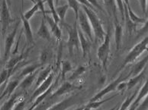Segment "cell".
I'll use <instances>...</instances> for the list:
<instances>
[{"label":"cell","instance_id":"6da1fadb","mask_svg":"<svg viewBox=\"0 0 148 110\" xmlns=\"http://www.w3.org/2000/svg\"><path fill=\"white\" fill-rule=\"evenodd\" d=\"M83 9L85 11V12L86 13L87 16L89 18L95 39L97 40L103 41L105 37H106V32L104 30L102 22L97 16V15L95 14V12L92 9L86 6L83 5Z\"/></svg>","mask_w":148,"mask_h":110},{"label":"cell","instance_id":"7a4b0ae2","mask_svg":"<svg viewBox=\"0 0 148 110\" xmlns=\"http://www.w3.org/2000/svg\"><path fill=\"white\" fill-rule=\"evenodd\" d=\"M148 47V35L144 39L142 40L138 44H136L134 47L132 48L130 53L127 54L126 58L123 61L122 65L121 66V70L125 68V66L130 63H132L135 61L140 55H141L142 53H144V51L147 49Z\"/></svg>","mask_w":148,"mask_h":110},{"label":"cell","instance_id":"3957f363","mask_svg":"<svg viewBox=\"0 0 148 110\" xmlns=\"http://www.w3.org/2000/svg\"><path fill=\"white\" fill-rule=\"evenodd\" d=\"M110 42H111V28H108L106 32V37L102 41V43L100 45L97 51V56L99 58L105 70H107L108 57L110 53Z\"/></svg>","mask_w":148,"mask_h":110},{"label":"cell","instance_id":"277c9868","mask_svg":"<svg viewBox=\"0 0 148 110\" xmlns=\"http://www.w3.org/2000/svg\"><path fill=\"white\" fill-rule=\"evenodd\" d=\"M9 4L6 0L1 1V13H0V24H1V34L2 36H5L8 28L11 23H12L14 20L12 18L10 15V11L9 9Z\"/></svg>","mask_w":148,"mask_h":110},{"label":"cell","instance_id":"5b68a950","mask_svg":"<svg viewBox=\"0 0 148 110\" xmlns=\"http://www.w3.org/2000/svg\"><path fill=\"white\" fill-rule=\"evenodd\" d=\"M66 30H67L68 33L67 47L70 55H73L74 48H76L77 49H79V46H80L78 28L76 26V21H75L73 27L66 26Z\"/></svg>","mask_w":148,"mask_h":110},{"label":"cell","instance_id":"8992f818","mask_svg":"<svg viewBox=\"0 0 148 110\" xmlns=\"http://www.w3.org/2000/svg\"><path fill=\"white\" fill-rule=\"evenodd\" d=\"M78 23L79 28L81 30H83L86 36L91 41H93V37H94V33H93L91 23L89 20V18L87 16L86 13L85 12V11L83 9L80 10L79 11V15H78Z\"/></svg>","mask_w":148,"mask_h":110},{"label":"cell","instance_id":"52a82bcc","mask_svg":"<svg viewBox=\"0 0 148 110\" xmlns=\"http://www.w3.org/2000/svg\"><path fill=\"white\" fill-rule=\"evenodd\" d=\"M124 81V78H123V74H121L120 76L116 79L114 80V81H112V83H110L106 87H105L103 90L99 92V93L96 94L95 96H94L91 100H90V102H95L98 101V100H102L104 96H106L107 93H110L112 91H114L117 89V87L119 86V84L121 82Z\"/></svg>","mask_w":148,"mask_h":110},{"label":"cell","instance_id":"ba28073f","mask_svg":"<svg viewBox=\"0 0 148 110\" xmlns=\"http://www.w3.org/2000/svg\"><path fill=\"white\" fill-rule=\"evenodd\" d=\"M19 23H20V22L18 21L17 23H16V24H15V28L13 29L12 31L11 32L10 34H8V36L5 37L4 48V61H7V59H9V54H10L11 53V50H12L13 44H14V43H15V36H16V34H17Z\"/></svg>","mask_w":148,"mask_h":110},{"label":"cell","instance_id":"9c48e42d","mask_svg":"<svg viewBox=\"0 0 148 110\" xmlns=\"http://www.w3.org/2000/svg\"><path fill=\"white\" fill-rule=\"evenodd\" d=\"M79 101V97L77 95L70 96L69 97L66 98L65 100H62L58 103L55 104L54 106H51V108L47 110H66L70 107L73 106V105Z\"/></svg>","mask_w":148,"mask_h":110},{"label":"cell","instance_id":"30bf717a","mask_svg":"<svg viewBox=\"0 0 148 110\" xmlns=\"http://www.w3.org/2000/svg\"><path fill=\"white\" fill-rule=\"evenodd\" d=\"M53 73H51V74H50V76H49L48 78H47L40 85V86H38V88L34 91V93H33V95H32V97H31V101H32L34 99H37L39 96L41 95L42 93H45V91L47 90L51 87L52 83H53Z\"/></svg>","mask_w":148,"mask_h":110},{"label":"cell","instance_id":"8fae6325","mask_svg":"<svg viewBox=\"0 0 148 110\" xmlns=\"http://www.w3.org/2000/svg\"><path fill=\"white\" fill-rule=\"evenodd\" d=\"M44 18H45V19L46 20L47 22L48 23L49 26H50V28H51V33L53 34V36H55V38L60 41V40H61L62 31L61 30H60V28L58 27V24L56 23L53 18L49 17L47 15L46 17H45Z\"/></svg>","mask_w":148,"mask_h":110},{"label":"cell","instance_id":"7c38bea8","mask_svg":"<svg viewBox=\"0 0 148 110\" xmlns=\"http://www.w3.org/2000/svg\"><path fill=\"white\" fill-rule=\"evenodd\" d=\"M78 32L80 47L82 48V52H83V58H85L86 56L87 53L89 52V49L91 47V43L89 42V40L85 36V34L79 28H78Z\"/></svg>","mask_w":148,"mask_h":110},{"label":"cell","instance_id":"4fadbf2b","mask_svg":"<svg viewBox=\"0 0 148 110\" xmlns=\"http://www.w3.org/2000/svg\"><path fill=\"white\" fill-rule=\"evenodd\" d=\"M21 18L22 22H23V29L25 34L26 40L30 44H32V43H34V37H33V34H32V28L30 25L29 21L24 17V14L22 12H21Z\"/></svg>","mask_w":148,"mask_h":110},{"label":"cell","instance_id":"5bb4252c","mask_svg":"<svg viewBox=\"0 0 148 110\" xmlns=\"http://www.w3.org/2000/svg\"><path fill=\"white\" fill-rule=\"evenodd\" d=\"M74 89V86L70 84V82H64L63 84L60 86L59 89L57 90V91H55L54 93L51 95V99H54V98H57L60 97V96H63L66 93H69L70 91H72Z\"/></svg>","mask_w":148,"mask_h":110},{"label":"cell","instance_id":"9a60e30c","mask_svg":"<svg viewBox=\"0 0 148 110\" xmlns=\"http://www.w3.org/2000/svg\"><path fill=\"white\" fill-rule=\"evenodd\" d=\"M123 29L122 26L121 25L119 21H114V41H115V47L116 52L120 49L121 44V39H122Z\"/></svg>","mask_w":148,"mask_h":110},{"label":"cell","instance_id":"2e32d148","mask_svg":"<svg viewBox=\"0 0 148 110\" xmlns=\"http://www.w3.org/2000/svg\"><path fill=\"white\" fill-rule=\"evenodd\" d=\"M37 34H38V36L44 40H47V41L51 40V31L47 28V26L46 25V22H45V19L44 18L41 20V23H40V25L39 27V29H38Z\"/></svg>","mask_w":148,"mask_h":110},{"label":"cell","instance_id":"e0dca14e","mask_svg":"<svg viewBox=\"0 0 148 110\" xmlns=\"http://www.w3.org/2000/svg\"><path fill=\"white\" fill-rule=\"evenodd\" d=\"M125 27H126V30H127V33L128 34L129 36H131L134 34V32L136 30V28H137V24L135 23H134L133 21H131V18L128 15V11H127V5L125 4Z\"/></svg>","mask_w":148,"mask_h":110},{"label":"cell","instance_id":"ac0fdd59","mask_svg":"<svg viewBox=\"0 0 148 110\" xmlns=\"http://www.w3.org/2000/svg\"><path fill=\"white\" fill-rule=\"evenodd\" d=\"M104 4L106 6L108 15L110 17H113L114 18V21H118L116 13V3L115 0H103Z\"/></svg>","mask_w":148,"mask_h":110},{"label":"cell","instance_id":"d6986e66","mask_svg":"<svg viewBox=\"0 0 148 110\" xmlns=\"http://www.w3.org/2000/svg\"><path fill=\"white\" fill-rule=\"evenodd\" d=\"M19 83H20L19 80H11L10 82L8 83L5 89L3 91V93H1V99H2L5 97L9 98V97L12 95L14 90L17 88V87L19 85Z\"/></svg>","mask_w":148,"mask_h":110},{"label":"cell","instance_id":"ffe728a7","mask_svg":"<svg viewBox=\"0 0 148 110\" xmlns=\"http://www.w3.org/2000/svg\"><path fill=\"white\" fill-rule=\"evenodd\" d=\"M28 51L26 53H23V54H21V55H18V56H16V57H14V58H12V59H11L8 61V63H7V65H6V68L10 71L11 73H12V72H13V71H14L15 68L18 65L19 62H20V61H21V60L23 59L25 57L26 55L28 54Z\"/></svg>","mask_w":148,"mask_h":110},{"label":"cell","instance_id":"44dd1931","mask_svg":"<svg viewBox=\"0 0 148 110\" xmlns=\"http://www.w3.org/2000/svg\"><path fill=\"white\" fill-rule=\"evenodd\" d=\"M148 62V55L146 57H144L142 60L136 63L133 67V70H132V75L134 77L137 76L139 74H140L144 69H145V66Z\"/></svg>","mask_w":148,"mask_h":110},{"label":"cell","instance_id":"7402d4cb","mask_svg":"<svg viewBox=\"0 0 148 110\" xmlns=\"http://www.w3.org/2000/svg\"><path fill=\"white\" fill-rule=\"evenodd\" d=\"M52 68H51V66H47L46 68H45L44 70L41 71L40 72V74H39V76L37 78L36 80V86H40L41 84H42L45 80H46L49 76H50V74L52 73Z\"/></svg>","mask_w":148,"mask_h":110},{"label":"cell","instance_id":"603a6c76","mask_svg":"<svg viewBox=\"0 0 148 110\" xmlns=\"http://www.w3.org/2000/svg\"><path fill=\"white\" fill-rule=\"evenodd\" d=\"M55 84H56V83H54L53 85H51V87H50V88H49L47 90L45 91V93H42L41 95L39 96V97H38L37 99H35V101H34V103H33V105L32 106V107H31L32 109H34L36 108L37 106H38L39 104L41 103H42V102L44 101L45 99H46V97H48V96L51 94V92L53 91V87H54V85H55Z\"/></svg>","mask_w":148,"mask_h":110},{"label":"cell","instance_id":"cb8c5ba5","mask_svg":"<svg viewBox=\"0 0 148 110\" xmlns=\"http://www.w3.org/2000/svg\"><path fill=\"white\" fill-rule=\"evenodd\" d=\"M37 76V73L36 72H34L31 74H28V76H26L25 78L22 82L20 84V87H21L22 90H25L28 87H30L32 86V84L34 82V80L35 79Z\"/></svg>","mask_w":148,"mask_h":110},{"label":"cell","instance_id":"d4e9b609","mask_svg":"<svg viewBox=\"0 0 148 110\" xmlns=\"http://www.w3.org/2000/svg\"><path fill=\"white\" fill-rule=\"evenodd\" d=\"M18 93H13L9 100H7L4 103V105L1 107V110H12L18 99Z\"/></svg>","mask_w":148,"mask_h":110},{"label":"cell","instance_id":"484cf974","mask_svg":"<svg viewBox=\"0 0 148 110\" xmlns=\"http://www.w3.org/2000/svg\"><path fill=\"white\" fill-rule=\"evenodd\" d=\"M145 70H146V68H145L140 74H139L138 75H137V76L133 77L132 78H131L128 80V82L127 83V90H131V88H133L137 84H138V83L142 80V78H143L144 77V75H145Z\"/></svg>","mask_w":148,"mask_h":110},{"label":"cell","instance_id":"4316f807","mask_svg":"<svg viewBox=\"0 0 148 110\" xmlns=\"http://www.w3.org/2000/svg\"><path fill=\"white\" fill-rule=\"evenodd\" d=\"M41 65H43L42 64H34V65H28L22 70L19 78L26 77L28 76V74H32V73H34V72H35V71H36L38 68H40Z\"/></svg>","mask_w":148,"mask_h":110},{"label":"cell","instance_id":"83f0119b","mask_svg":"<svg viewBox=\"0 0 148 110\" xmlns=\"http://www.w3.org/2000/svg\"><path fill=\"white\" fill-rule=\"evenodd\" d=\"M127 11H128V15H129V17L131 18V20L133 21L134 23H135L136 24H144L147 21V20L145 18H140L139 16H138L137 15H135V13L134 12L133 10L131 9V6L130 5H127Z\"/></svg>","mask_w":148,"mask_h":110},{"label":"cell","instance_id":"f1b7e54d","mask_svg":"<svg viewBox=\"0 0 148 110\" xmlns=\"http://www.w3.org/2000/svg\"><path fill=\"white\" fill-rule=\"evenodd\" d=\"M137 94H138V90H136L135 92H134L132 95L128 97L124 101V103H122V105H121V106L120 107L119 110H127V109L129 108L131 104L133 103V102L134 101V100L136 99V97H137Z\"/></svg>","mask_w":148,"mask_h":110},{"label":"cell","instance_id":"f546056e","mask_svg":"<svg viewBox=\"0 0 148 110\" xmlns=\"http://www.w3.org/2000/svg\"><path fill=\"white\" fill-rule=\"evenodd\" d=\"M148 94V78L147 80H146V82L144 84V86L141 87V89L140 90L139 93H138V95L137 96V97L134 100V102H136L137 103L139 104L140 100L144 97H146L147 95Z\"/></svg>","mask_w":148,"mask_h":110},{"label":"cell","instance_id":"4dcf8cb0","mask_svg":"<svg viewBox=\"0 0 148 110\" xmlns=\"http://www.w3.org/2000/svg\"><path fill=\"white\" fill-rule=\"evenodd\" d=\"M70 6L69 5L66 4L64 5H61V6H57L56 8V11H57V13L58 16H59L60 19V21H64L66 17V12H67L68 9H69Z\"/></svg>","mask_w":148,"mask_h":110},{"label":"cell","instance_id":"1f68e13d","mask_svg":"<svg viewBox=\"0 0 148 110\" xmlns=\"http://www.w3.org/2000/svg\"><path fill=\"white\" fill-rule=\"evenodd\" d=\"M46 2H47L48 4V6L50 8V12L51 13L52 15V18H53V20L55 21L56 23H59L60 21V19L59 16L57 15V11H56V8L54 7V2H53V0H46Z\"/></svg>","mask_w":148,"mask_h":110},{"label":"cell","instance_id":"d6a6232c","mask_svg":"<svg viewBox=\"0 0 148 110\" xmlns=\"http://www.w3.org/2000/svg\"><path fill=\"white\" fill-rule=\"evenodd\" d=\"M68 5L70 8L73 9L75 14V19L77 21L78 20V15H79V2L77 0H67Z\"/></svg>","mask_w":148,"mask_h":110},{"label":"cell","instance_id":"836d02e7","mask_svg":"<svg viewBox=\"0 0 148 110\" xmlns=\"http://www.w3.org/2000/svg\"><path fill=\"white\" fill-rule=\"evenodd\" d=\"M72 70V65L69 61H64L62 62V68H61V74L63 80H65L66 73Z\"/></svg>","mask_w":148,"mask_h":110},{"label":"cell","instance_id":"e575fe53","mask_svg":"<svg viewBox=\"0 0 148 110\" xmlns=\"http://www.w3.org/2000/svg\"><path fill=\"white\" fill-rule=\"evenodd\" d=\"M39 10H40V8H39L38 5L36 3V4H34V5L32 6V9H29V10L27 11H25V12L24 13V17L27 20L30 21L31 18L34 16V14H35V13Z\"/></svg>","mask_w":148,"mask_h":110},{"label":"cell","instance_id":"d590c367","mask_svg":"<svg viewBox=\"0 0 148 110\" xmlns=\"http://www.w3.org/2000/svg\"><path fill=\"white\" fill-rule=\"evenodd\" d=\"M112 97L108 98V99H106V100H98V101L95 102H89V103L87 104L86 106L88 108L91 109H97L99 108V106H101L103 103H105L106 102L109 101L110 100H112Z\"/></svg>","mask_w":148,"mask_h":110},{"label":"cell","instance_id":"8d00e7d4","mask_svg":"<svg viewBox=\"0 0 148 110\" xmlns=\"http://www.w3.org/2000/svg\"><path fill=\"white\" fill-rule=\"evenodd\" d=\"M116 6L118 7L119 11H120L121 16L123 22H125V2L123 0H115Z\"/></svg>","mask_w":148,"mask_h":110},{"label":"cell","instance_id":"74e56055","mask_svg":"<svg viewBox=\"0 0 148 110\" xmlns=\"http://www.w3.org/2000/svg\"><path fill=\"white\" fill-rule=\"evenodd\" d=\"M86 72V68L83 65H79L78 68H76V70L75 72H73V73L72 74V75L70 77V80H73L75 79L78 78L79 77L82 75V74Z\"/></svg>","mask_w":148,"mask_h":110},{"label":"cell","instance_id":"f35d334b","mask_svg":"<svg viewBox=\"0 0 148 110\" xmlns=\"http://www.w3.org/2000/svg\"><path fill=\"white\" fill-rule=\"evenodd\" d=\"M51 51L49 50L48 49H45V50H43L41 52V54H40V61H41L42 65L46 63V61L51 58Z\"/></svg>","mask_w":148,"mask_h":110},{"label":"cell","instance_id":"ab89813d","mask_svg":"<svg viewBox=\"0 0 148 110\" xmlns=\"http://www.w3.org/2000/svg\"><path fill=\"white\" fill-rule=\"evenodd\" d=\"M11 74V72L9 70V69H4V70L2 71L1 72V75H0V79H1V85H2L3 83H5L6 81V80H8Z\"/></svg>","mask_w":148,"mask_h":110},{"label":"cell","instance_id":"60d3db41","mask_svg":"<svg viewBox=\"0 0 148 110\" xmlns=\"http://www.w3.org/2000/svg\"><path fill=\"white\" fill-rule=\"evenodd\" d=\"M35 2H36L37 4L38 5L39 8H40V11H41V12H42L44 18L46 17L47 12H50V11H45V5H44V2H45V0H35Z\"/></svg>","mask_w":148,"mask_h":110},{"label":"cell","instance_id":"b9f144b4","mask_svg":"<svg viewBox=\"0 0 148 110\" xmlns=\"http://www.w3.org/2000/svg\"><path fill=\"white\" fill-rule=\"evenodd\" d=\"M148 33V20L144 24V27L138 30V36H141Z\"/></svg>","mask_w":148,"mask_h":110},{"label":"cell","instance_id":"7bdbcfd3","mask_svg":"<svg viewBox=\"0 0 148 110\" xmlns=\"http://www.w3.org/2000/svg\"><path fill=\"white\" fill-rule=\"evenodd\" d=\"M136 110H148V94L147 95L144 101L140 104Z\"/></svg>","mask_w":148,"mask_h":110},{"label":"cell","instance_id":"ee69618b","mask_svg":"<svg viewBox=\"0 0 148 110\" xmlns=\"http://www.w3.org/2000/svg\"><path fill=\"white\" fill-rule=\"evenodd\" d=\"M88 2H89V4L91 5L92 7H95V8L98 9L99 10L103 11V9H102V8L101 7V5H100L97 0H88Z\"/></svg>","mask_w":148,"mask_h":110},{"label":"cell","instance_id":"f6af8a7d","mask_svg":"<svg viewBox=\"0 0 148 110\" xmlns=\"http://www.w3.org/2000/svg\"><path fill=\"white\" fill-rule=\"evenodd\" d=\"M140 4L141 7L142 11L145 14H147V0H140Z\"/></svg>","mask_w":148,"mask_h":110},{"label":"cell","instance_id":"bcb514c9","mask_svg":"<svg viewBox=\"0 0 148 110\" xmlns=\"http://www.w3.org/2000/svg\"><path fill=\"white\" fill-rule=\"evenodd\" d=\"M25 102H19L16 106H14V108H13L12 110H23L24 108H25Z\"/></svg>","mask_w":148,"mask_h":110},{"label":"cell","instance_id":"7dc6e473","mask_svg":"<svg viewBox=\"0 0 148 110\" xmlns=\"http://www.w3.org/2000/svg\"><path fill=\"white\" fill-rule=\"evenodd\" d=\"M126 88H127V83H125L124 81H122V82H121L119 84V86L117 87V90L119 91H123Z\"/></svg>","mask_w":148,"mask_h":110},{"label":"cell","instance_id":"c3c4849f","mask_svg":"<svg viewBox=\"0 0 148 110\" xmlns=\"http://www.w3.org/2000/svg\"><path fill=\"white\" fill-rule=\"evenodd\" d=\"M79 3H80L81 5H83L84 6H86L88 8H90V9H92L93 7L91 5L89 4V2H88V0H77Z\"/></svg>","mask_w":148,"mask_h":110},{"label":"cell","instance_id":"681fc988","mask_svg":"<svg viewBox=\"0 0 148 110\" xmlns=\"http://www.w3.org/2000/svg\"><path fill=\"white\" fill-rule=\"evenodd\" d=\"M138 106H139V104L137 103L136 102L134 101L133 103L131 104V106H130L129 109H128V110H136L137 109V108L138 107Z\"/></svg>","mask_w":148,"mask_h":110},{"label":"cell","instance_id":"f907efd6","mask_svg":"<svg viewBox=\"0 0 148 110\" xmlns=\"http://www.w3.org/2000/svg\"><path fill=\"white\" fill-rule=\"evenodd\" d=\"M124 2H125V5H130L129 4V0H123Z\"/></svg>","mask_w":148,"mask_h":110},{"label":"cell","instance_id":"816d5d0a","mask_svg":"<svg viewBox=\"0 0 148 110\" xmlns=\"http://www.w3.org/2000/svg\"><path fill=\"white\" fill-rule=\"evenodd\" d=\"M83 110H91V109L88 108L87 106H85V107H83Z\"/></svg>","mask_w":148,"mask_h":110},{"label":"cell","instance_id":"f5cc1de1","mask_svg":"<svg viewBox=\"0 0 148 110\" xmlns=\"http://www.w3.org/2000/svg\"><path fill=\"white\" fill-rule=\"evenodd\" d=\"M60 0H55V5L57 6H58V2H59Z\"/></svg>","mask_w":148,"mask_h":110},{"label":"cell","instance_id":"db71d44e","mask_svg":"<svg viewBox=\"0 0 148 110\" xmlns=\"http://www.w3.org/2000/svg\"><path fill=\"white\" fill-rule=\"evenodd\" d=\"M117 108H118V106H114V107H113V108L110 109H108V110H115Z\"/></svg>","mask_w":148,"mask_h":110},{"label":"cell","instance_id":"11a10c76","mask_svg":"<svg viewBox=\"0 0 148 110\" xmlns=\"http://www.w3.org/2000/svg\"><path fill=\"white\" fill-rule=\"evenodd\" d=\"M148 15V0H147V14H146V16H147Z\"/></svg>","mask_w":148,"mask_h":110},{"label":"cell","instance_id":"9f6ffc18","mask_svg":"<svg viewBox=\"0 0 148 110\" xmlns=\"http://www.w3.org/2000/svg\"><path fill=\"white\" fill-rule=\"evenodd\" d=\"M29 1H31V2H32V3H34V4H36V2H35V0H29Z\"/></svg>","mask_w":148,"mask_h":110},{"label":"cell","instance_id":"6f0895ef","mask_svg":"<svg viewBox=\"0 0 148 110\" xmlns=\"http://www.w3.org/2000/svg\"><path fill=\"white\" fill-rule=\"evenodd\" d=\"M7 2H8V4H9V5L10 6V5H11V0H6Z\"/></svg>","mask_w":148,"mask_h":110},{"label":"cell","instance_id":"680465c9","mask_svg":"<svg viewBox=\"0 0 148 110\" xmlns=\"http://www.w3.org/2000/svg\"><path fill=\"white\" fill-rule=\"evenodd\" d=\"M28 110H33V109H32V108H29V109H28Z\"/></svg>","mask_w":148,"mask_h":110},{"label":"cell","instance_id":"91938a15","mask_svg":"<svg viewBox=\"0 0 148 110\" xmlns=\"http://www.w3.org/2000/svg\"><path fill=\"white\" fill-rule=\"evenodd\" d=\"M115 110H119V107H118V108H117L116 109H115Z\"/></svg>","mask_w":148,"mask_h":110}]
</instances>
